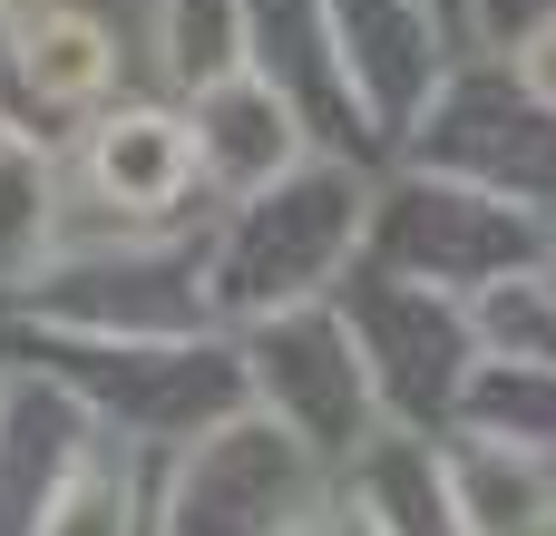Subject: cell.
Instances as JSON below:
<instances>
[{"label":"cell","instance_id":"obj_2","mask_svg":"<svg viewBox=\"0 0 556 536\" xmlns=\"http://www.w3.org/2000/svg\"><path fill=\"white\" fill-rule=\"evenodd\" d=\"M20 78H29V98H49V107H88V98L117 78L108 20H88V10H29V20H20Z\"/></svg>","mask_w":556,"mask_h":536},{"label":"cell","instance_id":"obj_5","mask_svg":"<svg viewBox=\"0 0 556 536\" xmlns=\"http://www.w3.org/2000/svg\"><path fill=\"white\" fill-rule=\"evenodd\" d=\"M518 78H528V98H538V107H556V20H538V29H528Z\"/></svg>","mask_w":556,"mask_h":536},{"label":"cell","instance_id":"obj_3","mask_svg":"<svg viewBox=\"0 0 556 536\" xmlns=\"http://www.w3.org/2000/svg\"><path fill=\"white\" fill-rule=\"evenodd\" d=\"M39 244H49V166L20 137H0V283H20Z\"/></svg>","mask_w":556,"mask_h":536},{"label":"cell","instance_id":"obj_1","mask_svg":"<svg viewBox=\"0 0 556 536\" xmlns=\"http://www.w3.org/2000/svg\"><path fill=\"white\" fill-rule=\"evenodd\" d=\"M195 166H205L195 127H186V117H166V107L98 117V137H88V176H98V195H108V205H127V215H166V205L195 186Z\"/></svg>","mask_w":556,"mask_h":536},{"label":"cell","instance_id":"obj_4","mask_svg":"<svg viewBox=\"0 0 556 536\" xmlns=\"http://www.w3.org/2000/svg\"><path fill=\"white\" fill-rule=\"evenodd\" d=\"M39 536H127V478H117L108 459H88V469L49 498Z\"/></svg>","mask_w":556,"mask_h":536}]
</instances>
